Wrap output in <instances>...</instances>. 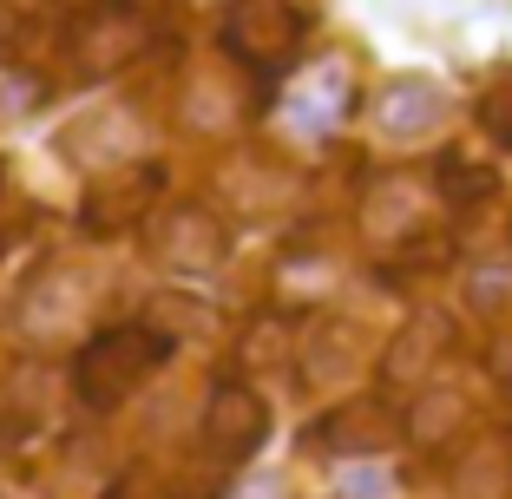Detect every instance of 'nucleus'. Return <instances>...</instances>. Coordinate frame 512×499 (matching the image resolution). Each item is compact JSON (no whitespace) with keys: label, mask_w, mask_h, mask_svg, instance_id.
<instances>
[{"label":"nucleus","mask_w":512,"mask_h":499,"mask_svg":"<svg viewBox=\"0 0 512 499\" xmlns=\"http://www.w3.org/2000/svg\"><path fill=\"white\" fill-rule=\"evenodd\" d=\"M165 355H171V335L145 329V322H125V329H106V335H92V342L79 348L73 388H79L86 408H119Z\"/></svg>","instance_id":"1"},{"label":"nucleus","mask_w":512,"mask_h":499,"mask_svg":"<svg viewBox=\"0 0 512 499\" xmlns=\"http://www.w3.org/2000/svg\"><path fill=\"white\" fill-rule=\"evenodd\" d=\"M224 46L237 60H250L256 73H276V66L296 60L302 20H296L289 0H237L230 7V27H224Z\"/></svg>","instance_id":"2"},{"label":"nucleus","mask_w":512,"mask_h":499,"mask_svg":"<svg viewBox=\"0 0 512 499\" xmlns=\"http://www.w3.org/2000/svg\"><path fill=\"white\" fill-rule=\"evenodd\" d=\"M263 434H270V408H263L243 381H224V388L211 394V414H204V440H211L224 460H250L256 447H263Z\"/></svg>","instance_id":"3"},{"label":"nucleus","mask_w":512,"mask_h":499,"mask_svg":"<svg viewBox=\"0 0 512 499\" xmlns=\"http://www.w3.org/2000/svg\"><path fill=\"white\" fill-rule=\"evenodd\" d=\"M407 427L394 421L381 401H348V408H335V421L322 427V440H329L335 454H381L388 440H401Z\"/></svg>","instance_id":"4"},{"label":"nucleus","mask_w":512,"mask_h":499,"mask_svg":"<svg viewBox=\"0 0 512 499\" xmlns=\"http://www.w3.org/2000/svg\"><path fill=\"white\" fill-rule=\"evenodd\" d=\"M440 119V92L427 86V79H401L394 92H381V125H388L394 138H414V132H427V125Z\"/></svg>","instance_id":"5"},{"label":"nucleus","mask_w":512,"mask_h":499,"mask_svg":"<svg viewBox=\"0 0 512 499\" xmlns=\"http://www.w3.org/2000/svg\"><path fill=\"white\" fill-rule=\"evenodd\" d=\"M427 342H447V329H440L434 316H421L407 335H394L388 368H381V375H388V381H414V375H427V362H434V355H427Z\"/></svg>","instance_id":"6"},{"label":"nucleus","mask_w":512,"mask_h":499,"mask_svg":"<svg viewBox=\"0 0 512 499\" xmlns=\"http://www.w3.org/2000/svg\"><path fill=\"white\" fill-rule=\"evenodd\" d=\"M453 427H460V401H453V394H427L421 414H407V434L427 440V447H434V440H447Z\"/></svg>","instance_id":"7"},{"label":"nucleus","mask_w":512,"mask_h":499,"mask_svg":"<svg viewBox=\"0 0 512 499\" xmlns=\"http://www.w3.org/2000/svg\"><path fill=\"white\" fill-rule=\"evenodd\" d=\"M106 499H171V480L158 467H125L119 486H112Z\"/></svg>","instance_id":"8"},{"label":"nucleus","mask_w":512,"mask_h":499,"mask_svg":"<svg viewBox=\"0 0 512 499\" xmlns=\"http://www.w3.org/2000/svg\"><path fill=\"white\" fill-rule=\"evenodd\" d=\"M480 119H486V132H493V138H506V145H512V79H499V86L480 99Z\"/></svg>","instance_id":"9"},{"label":"nucleus","mask_w":512,"mask_h":499,"mask_svg":"<svg viewBox=\"0 0 512 499\" xmlns=\"http://www.w3.org/2000/svg\"><path fill=\"white\" fill-rule=\"evenodd\" d=\"M381 493H388L381 473H348V499H381Z\"/></svg>","instance_id":"10"}]
</instances>
